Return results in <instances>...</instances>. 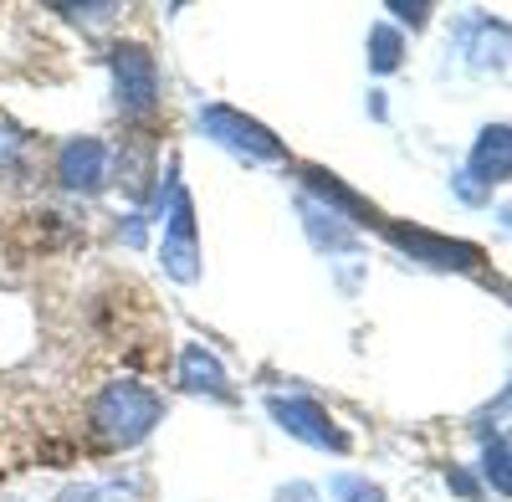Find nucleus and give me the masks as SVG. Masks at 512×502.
Here are the masks:
<instances>
[{
    "mask_svg": "<svg viewBox=\"0 0 512 502\" xmlns=\"http://www.w3.org/2000/svg\"><path fill=\"white\" fill-rule=\"evenodd\" d=\"M487 482H492L502 497L512 492V482H507V441H502V436L487 446Z\"/></svg>",
    "mask_w": 512,
    "mask_h": 502,
    "instance_id": "13",
    "label": "nucleus"
},
{
    "mask_svg": "<svg viewBox=\"0 0 512 502\" xmlns=\"http://www.w3.org/2000/svg\"><path fill=\"white\" fill-rule=\"evenodd\" d=\"M164 272L175 282L200 277V246H195V205L190 190L175 180L169 185V226H164Z\"/></svg>",
    "mask_w": 512,
    "mask_h": 502,
    "instance_id": "3",
    "label": "nucleus"
},
{
    "mask_svg": "<svg viewBox=\"0 0 512 502\" xmlns=\"http://www.w3.org/2000/svg\"><path fill=\"white\" fill-rule=\"evenodd\" d=\"M62 16H72V21H103V16H113V6H57Z\"/></svg>",
    "mask_w": 512,
    "mask_h": 502,
    "instance_id": "15",
    "label": "nucleus"
},
{
    "mask_svg": "<svg viewBox=\"0 0 512 502\" xmlns=\"http://www.w3.org/2000/svg\"><path fill=\"white\" fill-rule=\"evenodd\" d=\"M180 385L195 390V395H226V369H221L216 354H205L200 344H190L185 359H180Z\"/></svg>",
    "mask_w": 512,
    "mask_h": 502,
    "instance_id": "9",
    "label": "nucleus"
},
{
    "mask_svg": "<svg viewBox=\"0 0 512 502\" xmlns=\"http://www.w3.org/2000/svg\"><path fill=\"white\" fill-rule=\"evenodd\" d=\"M507 164H512V144H507V129L502 123H492V129L477 139L472 149V170H466L461 180H482V185H502L507 180Z\"/></svg>",
    "mask_w": 512,
    "mask_h": 502,
    "instance_id": "8",
    "label": "nucleus"
},
{
    "mask_svg": "<svg viewBox=\"0 0 512 502\" xmlns=\"http://www.w3.org/2000/svg\"><path fill=\"white\" fill-rule=\"evenodd\" d=\"M267 410L277 415V426H282L287 436L308 441V446H323V451H344V446H349V441H344V431H338V426L328 421V410H323V405H313V400H282V395H272V400H267Z\"/></svg>",
    "mask_w": 512,
    "mask_h": 502,
    "instance_id": "5",
    "label": "nucleus"
},
{
    "mask_svg": "<svg viewBox=\"0 0 512 502\" xmlns=\"http://www.w3.org/2000/svg\"><path fill=\"white\" fill-rule=\"evenodd\" d=\"M277 502H313V487H303V482H297L292 492H277Z\"/></svg>",
    "mask_w": 512,
    "mask_h": 502,
    "instance_id": "17",
    "label": "nucleus"
},
{
    "mask_svg": "<svg viewBox=\"0 0 512 502\" xmlns=\"http://www.w3.org/2000/svg\"><path fill=\"white\" fill-rule=\"evenodd\" d=\"M200 129L216 139V144L236 149V154H251V159H282V144L262 129V123L241 118L236 108H205V113H200Z\"/></svg>",
    "mask_w": 512,
    "mask_h": 502,
    "instance_id": "4",
    "label": "nucleus"
},
{
    "mask_svg": "<svg viewBox=\"0 0 512 502\" xmlns=\"http://www.w3.org/2000/svg\"><path fill=\"white\" fill-rule=\"evenodd\" d=\"M113 93H118V113L123 118H144L159 103V67L144 47H113Z\"/></svg>",
    "mask_w": 512,
    "mask_h": 502,
    "instance_id": "2",
    "label": "nucleus"
},
{
    "mask_svg": "<svg viewBox=\"0 0 512 502\" xmlns=\"http://www.w3.org/2000/svg\"><path fill=\"white\" fill-rule=\"evenodd\" d=\"M328 492H333V502H384V492L364 477H333Z\"/></svg>",
    "mask_w": 512,
    "mask_h": 502,
    "instance_id": "12",
    "label": "nucleus"
},
{
    "mask_svg": "<svg viewBox=\"0 0 512 502\" xmlns=\"http://www.w3.org/2000/svg\"><path fill=\"white\" fill-rule=\"evenodd\" d=\"M390 11H395V16H405L410 26H420V21H425V11H431V6H390Z\"/></svg>",
    "mask_w": 512,
    "mask_h": 502,
    "instance_id": "16",
    "label": "nucleus"
},
{
    "mask_svg": "<svg viewBox=\"0 0 512 502\" xmlns=\"http://www.w3.org/2000/svg\"><path fill=\"white\" fill-rule=\"evenodd\" d=\"M103 164H108V149L98 139H67L57 154V180L72 195H93L103 185Z\"/></svg>",
    "mask_w": 512,
    "mask_h": 502,
    "instance_id": "6",
    "label": "nucleus"
},
{
    "mask_svg": "<svg viewBox=\"0 0 512 502\" xmlns=\"http://www.w3.org/2000/svg\"><path fill=\"white\" fill-rule=\"evenodd\" d=\"M390 241L415 251V257H425L431 267H477V251L472 246H456V241H436L425 231H405V226H390Z\"/></svg>",
    "mask_w": 512,
    "mask_h": 502,
    "instance_id": "7",
    "label": "nucleus"
},
{
    "mask_svg": "<svg viewBox=\"0 0 512 502\" xmlns=\"http://www.w3.org/2000/svg\"><path fill=\"white\" fill-rule=\"evenodd\" d=\"M400 52H405V41L390 26H374L369 31V67L374 72H395L400 67Z\"/></svg>",
    "mask_w": 512,
    "mask_h": 502,
    "instance_id": "10",
    "label": "nucleus"
},
{
    "mask_svg": "<svg viewBox=\"0 0 512 502\" xmlns=\"http://www.w3.org/2000/svg\"><path fill=\"white\" fill-rule=\"evenodd\" d=\"M451 487H456L461 497H477V482H472V477H461V472H451Z\"/></svg>",
    "mask_w": 512,
    "mask_h": 502,
    "instance_id": "18",
    "label": "nucleus"
},
{
    "mask_svg": "<svg viewBox=\"0 0 512 502\" xmlns=\"http://www.w3.org/2000/svg\"><path fill=\"white\" fill-rule=\"evenodd\" d=\"M57 502H128V497L113 492V487H67Z\"/></svg>",
    "mask_w": 512,
    "mask_h": 502,
    "instance_id": "14",
    "label": "nucleus"
},
{
    "mask_svg": "<svg viewBox=\"0 0 512 502\" xmlns=\"http://www.w3.org/2000/svg\"><path fill=\"white\" fill-rule=\"evenodd\" d=\"M308 185L323 195V200H333V205H344V211H354V216H364V200L359 195H349L344 185H338L333 175H323V170H308Z\"/></svg>",
    "mask_w": 512,
    "mask_h": 502,
    "instance_id": "11",
    "label": "nucleus"
},
{
    "mask_svg": "<svg viewBox=\"0 0 512 502\" xmlns=\"http://www.w3.org/2000/svg\"><path fill=\"white\" fill-rule=\"evenodd\" d=\"M159 395L139 380H113L93 395V410H88V431L103 441V446H139L154 426H159Z\"/></svg>",
    "mask_w": 512,
    "mask_h": 502,
    "instance_id": "1",
    "label": "nucleus"
}]
</instances>
